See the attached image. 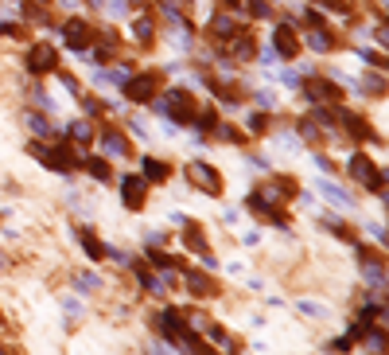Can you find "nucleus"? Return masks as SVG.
Returning <instances> with one entry per match:
<instances>
[{
    "label": "nucleus",
    "mask_w": 389,
    "mask_h": 355,
    "mask_svg": "<svg viewBox=\"0 0 389 355\" xmlns=\"http://www.w3.org/2000/svg\"><path fill=\"white\" fill-rule=\"evenodd\" d=\"M350 176L358 180L362 188H370V191H381V188H386V176H381V168L374 164L370 157H362V152H354V157H350Z\"/></svg>",
    "instance_id": "obj_1"
},
{
    "label": "nucleus",
    "mask_w": 389,
    "mask_h": 355,
    "mask_svg": "<svg viewBox=\"0 0 389 355\" xmlns=\"http://www.w3.org/2000/svg\"><path fill=\"white\" fill-rule=\"evenodd\" d=\"M164 109L172 113V121H179V125H194V113H199V109H194V98L187 90H172L164 98Z\"/></svg>",
    "instance_id": "obj_2"
},
{
    "label": "nucleus",
    "mask_w": 389,
    "mask_h": 355,
    "mask_svg": "<svg viewBox=\"0 0 389 355\" xmlns=\"http://www.w3.org/2000/svg\"><path fill=\"white\" fill-rule=\"evenodd\" d=\"M35 157L43 160L47 168H55V172H74L78 168V157L70 145H47V148H35Z\"/></svg>",
    "instance_id": "obj_3"
},
{
    "label": "nucleus",
    "mask_w": 389,
    "mask_h": 355,
    "mask_svg": "<svg viewBox=\"0 0 389 355\" xmlns=\"http://www.w3.org/2000/svg\"><path fill=\"white\" fill-rule=\"evenodd\" d=\"M125 94L133 102H156V94H160V74H140V79H125Z\"/></svg>",
    "instance_id": "obj_4"
},
{
    "label": "nucleus",
    "mask_w": 389,
    "mask_h": 355,
    "mask_svg": "<svg viewBox=\"0 0 389 355\" xmlns=\"http://www.w3.org/2000/svg\"><path fill=\"white\" fill-rule=\"evenodd\" d=\"M187 172H191L194 188H203L206 196H222V176L214 172V164H191Z\"/></svg>",
    "instance_id": "obj_5"
},
{
    "label": "nucleus",
    "mask_w": 389,
    "mask_h": 355,
    "mask_svg": "<svg viewBox=\"0 0 389 355\" xmlns=\"http://www.w3.org/2000/svg\"><path fill=\"white\" fill-rule=\"evenodd\" d=\"M55 67H58L55 47H51V43H35L31 55H28V70L31 74H47V70H55Z\"/></svg>",
    "instance_id": "obj_6"
},
{
    "label": "nucleus",
    "mask_w": 389,
    "mask_h": 355,
    "mask_svg": "<svg viewBox=\"0 0 389 355\" xmlns=\"http://www.w3.org/2000/svg\"><path fill=\"white\" fill-rule=\"evenodd\" d=\"M272 43H276V55H284V59L300 55V36H296V28H292V24H281V28H276V36H272Z\"/></svg>",
    "instance_id": "obj_7"
},
{
    "label": "nucleus",
    "mask_w": 389,
    "mask_h": 355,
    "mask_svg": "<svg viewBox=\"0 0 389 355\" xmlns=\"http://www.w3.org/2000/svg\"><path fill=\"white\" fill-rule=\"evenodd\" d=\"M121 196H125V207L129 211H140V207H144V196H148L144 180H140V176H125V184H121Z\"/></svg>",
    "instance_id": "obj_8"
},
{
    "label": "nucleus",
    "mask_w": 389,
    "mask_h": 355,
    "mask_svg": "<svg viewBox=\"0 0 389 355\" xmlns=\"http://www.w3.org/2000/svg\"><path fill=\"white\" fill-rule=\"evenodd\" d=\"M63 36H67V43L74 51H82V47H90V43H94V28H90L86 20H70L67 28H63Z\"/></svg>",
    "instance_id": "obj_9"
},
{
    "label": "nucleus",
    "mask_w": 389,
    "mask_h": 355,
    "mask_svg": "<svg viewBox=\"0 0 389 355\" xmlns=\"http://www.w3.org/2000/svg\"><path fill=\"white\" fill-rule=\"evenodd\" d=\"M304 90H308L311 102H339V86L327 82V79H308V82H304Z\"/></svg>",
    "instance_id": "obj_10"
},
{
    "label": "nucleus",
    "mask_w": 389,
    "mask_h": 355,
    "mask_svg": "<svg viewBox=\"0 0 389 355\" xmlns=\"http://www.w3.org/2000/svg\"><path fill=\"white\" fill-rule=\"evenodd\" d=\"M101 145H106V152H113V157H129V141L121 137V133H101Z\"/></svg>",
    "instance_id": "obj_11"
},
{
    "label": "nucleus",
    "mask_w": 389,
    "mask_h": 355,
    "mask_svg": "<svg viewBox=\"0 0 389 355\" xmlns=\"http://www.w3.org/2000/svg\"><path fill=\"white\" fill-rule=\"evenodd\" d=\"M78 238H82V246H86V254L94 258V262H101V258H106V246H101V242H97L90 230H78Z\"/></svg>",
    "instance_id": "obj_12"
},
{
    "label": "nucleus",
    "mask_w": 389,
    "mask_h": 355,
    "mask_svg": "<svg viewBox=\"0 0 389 355\" xmlns=\"http://www.w3.org/2000/svg\"><path fill=\"white\" fill-rule=\"evenodd\" d=\"M86 168H90V176L94 180H113V168H109V160H101V157L86 160Z\"/></svg>",
    "instance_id": "obj_13"
},
{
    "label": "nucleus",
    "mask_w": 389,
    "mask_h": 355,
    "mask_svg": "<svg viewBox=\"0 0 389 355\" xmlns=\"http://www.w3.org/2000/svg\"><path fill=\"white\" fill-rule=\"evenodd\" d=\"M167 172H172V168H167L164 160H156V157L144 160V176H148V180H167Z\"/></svg>",
    "instance_id": "obj_14"
},
{
    "label": "nucleus",
    "mask_w": 389,
    "mask_h": 355,
    "mask_svg": "<svg viewBox=\"0 0 389 355\" xmlns=\"http://www.w3.org/2000/svg\"><path fill=\"white\" fill-rule=\"evenodd\" d=\"M187 285L194 289V297H214V281H206V277H199V274L187 277Z\"/></svg>",
    "instance_id": "obj_15"
},
{
    "label": "nucleus",
    "mask_w": 389,
    "mask_h": 355,
    "mask_svg": "<svg viewBox=\"0 0 389 355\" xmlns=\"http://www.w3.org/2000/svg\"><path fill=\"white\" fill-rule=\"evenodd\" d=\"M323 196H327L331 203H335V207H347V203H350L347 191H342V188H331V184H323Z\"/></svg>",
    "instance_id": "obj_16"
},
{
    "label": "nucleus",
    "mask_w": 389,
    "mask_h": 355,
    "mask_svg": "<svg viewBox=\"0 0 389 355\" xmlns=\"http://www.w3.org/2000/svg\"><path fill=\"white\" fill-rule=\"evenodd\" d=\"M183 238H187V246H191V250H203V246H206V238L199 235V227H194V223L187 227V235H183Z\"/></svg>",
    "instance_id": "obj_17"
},
{
    "label": "nucleus",
    "mask_w": 389,
    "mask_h": 355,
    "mask_svg": "<svg viewBox=\"0 0 389 355\" xmlns=\"http://www.w3.org/2000/svg\"><path fill=\"white\" fill-rule=\"evenodd\" d=\"M311 47H315V51H331V31H311Z\"/></svg>",
    "instance_id": "obj_18"
},
{
    "label": "nucleus",
    "mask_w": 389,
    "mask_h": 355,
    "mask_svg": "<svg viewBox=\"0 0 389 355\" xmlns=\"http://www.w3.org/2000/svg\"><path fill=\"white\" fill-rule=\"evenodd\" d=\"M133 31H136V40H152V31H156V28H152V20H136Z\"/></svg>",
    "instance_id": "obj_19"
},
{
    "label": "nucleus",
    "mask_w": 389,
    "mask_h": 355,
    "mask_svg": "<svg viewBox=\"0 0 389 355\" xmlns=\"http://www.w3.org/2000/svg\"><path fill=\"white\" fill-rule=\"evenodd\" d=\"M70 133H74V141H90V125H86V121H74Z\"/></svg>",
    "instance_id": "obj_20"
},
{
    "label": "nucleus",
    "mask_w": 389,
    "mask_h": 355,
    "mask_svg": "<svg viewBox=\"0 0 389 355\" xmlns=\"http://www.w3.org/2000/svg\"><path fill=\"white\" fill-rule=\"evenodd\" d=\"M265 129H269V121H265V113H257L253 118V133H265Z\"/></svg>",
    "instance_id": "obj_21"
}]
</instances>
